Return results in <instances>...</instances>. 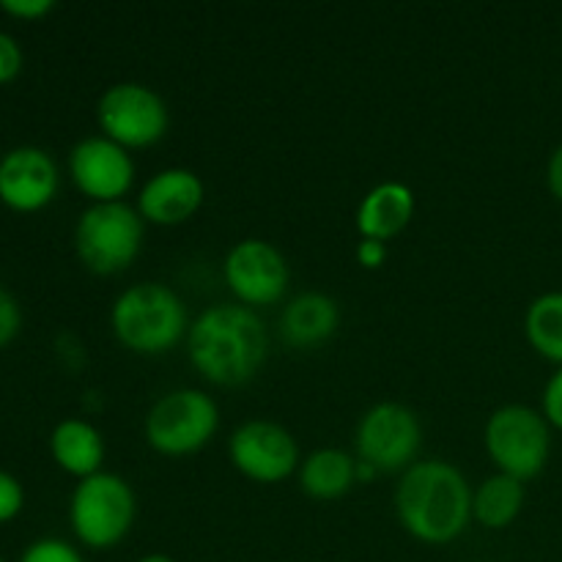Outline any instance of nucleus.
<instances>
[{
	"mask_svg": "<svg viewBox=\"0 0 562 562\" xmlns=\"http://www.w3.org/2000/svg\"><path fill=\"white\" fill-rule=\"evenodd\" d=\"M110 327L124 349L157 357L173 349L187 333V305L162 283H137L121 291L110 311Z\"/></svg>",
	"mask_w": 562,
	"mask_h": 562,
	"instance_id": "obj_3",
	"label": "nucleus"
},
{
	"mask_svg": "<svg viewBox=\"0 0 562 562\" xmlns=\"http://www.w3.org/2000/svg\"><path fill=\"white\" fill-rule=\"evenodd\" d=\"M547 184H549V192H552V195L562 203V143L558 148H554L552 157H549Z\"/></svg>",
	"mask_w": 562,
	"mask_h": 562,
	"instance_id": "obj_28",
	"label": "nucleus"
},
{
	"mask_svg": "<svg viewBox=\"0 0 562 562\" xmlns=\"http://www.w3.org/2000/svg\"><path fill=\"white\" fill-rule=\"evenodd\" d=\"M486 450L503 475L527 483L541 475L552 453V426L525 404L499 406L486 423Z\"/></svg>",
	"mask_w": 562,
	"mask_h": 562,
	"instance_id": "obj_7",
	"label": "nucleus"
},
{
	"mask_svg": "<svg viewBox=\"0 0 562 562\" xmlns=\"http://www.w3.org/2000/svg\"><path fill=\"white\" fill-rule=\"evenodd\" d=\"M525 499V483L497 472L472 492V519L481 521L486 530H505L519 519Z\"/></svg>",
	"mask_w": 562,
	"mask_h": 562,
	"instance_id": "obj_19",
	"label": "nucleus"
},
{
	"mask_svg": "<svg viewBox=\"0 0 562 562\" xmlns=\"http://www.w3.org/2000/svg\"><path fill=\"white\" fill-rule=\"evenodd\" d=\"M25 508V488L11 472L0 470V525L16 519Z\"/></svg>",
	"mask_w": 562,
	"mask_h": 562,
	"instance_id": "obj_22",
	"label": "nucleus"
},
{
	"mask_svg": "<svg viewBox=\"0 0 562 562\" xmlns=\"http://www.w3.org/2000/svg\"><path fill=\"white\" fill-rule=\"evenodd\" d=\"M58 184V165L44 148L16 146L0 157V203L11 212H42L55 201Z\"/></svg>",
	"mask_w": 562,
	"mask_h": 562,
	"instance_id": "obj_13",
	"label": "nucleus"
},
{
	"mask_svg": "<svg viewBox=\"0 0 562 562\" xmlns=\"http://www.w3.org/2000/svg\"><path fill=\"white\" fill-rule=\"evenodd\" d=\"M137 499L130 483L113 472H97L75 486L69 499V525L77 541L93 552H108L130 536Z\"/></svg>",
	"mask_w": 562,
	"mask_h": 562,
	"instance_id": "obj_4",
	"label": "nucleus"
},
{
	"mask_svg": "<svg viewBox=\"0 0 562 562\" xmlns=\"http://www.w3.org/2000/svg\"><path fill=\"white\" fill-rule=\"evenodd\" d=\"M0 562H5V560H3V558H0Z\"/></svg>",
	"mask_w": 562,
	"mask_h": 562,
	"instance_id": "obj_30",
	"label": "nucleus"
},
{
	"mask_svg": "<svg viewBox=\"0 0 562 562\" xmlns=\"http://www.w3.org/2000/svg\"><path fill=\"white\" fill-rule=\"evenodd\" d=\"M228 459L247 481L272 483L285 481L300 470V445L283 426L269 420H247L231 434Z\"/></svg>",
	"mask_w": 562,
	"mask_h": 562,
	"instance_id": "obj_10",
	"label": "nucleus"
},
{
	"mask_svg": "<svg viewBox=\"0 0 562 562\" xmlns=\"http://www.w3.org/2000/svg\"><path fill=\"white\" fill-rule=\"evenodd\" d=\"M541 415L547 417L549 426L562 431V368H558V373H554L547 382V387H543Z\"/></svg>",
	"mask_w": 562,
	"mask_h": 562,
	"instance_id": "obj_25",
	"label": "nucleus"
},
{
	"mask_svg": "<svg viewBox=\"0 0 562 562\" xmlns=\"http://www.w3.org/2000/svg\"><path fill=\"white\" fill-rule=\"evenodd\" d=\"M395 514L412 538L442 547L472 521V488L448 461H417L395 488Z\"/></svg>",
	"mask_w": 562,
	"mask_h": 562,
	"instance_id": "obj_2",
	"label": "nucleus"
},
{
	"mask_svg": "<svg viewBox=\"0 0 562 562\" xmlns=\"http://www.w3.org/2000/svg\"><path fill=\"white\" fill-rule=\"evenodd\" d=\"M20 562H86L71 543L60 538H38L22 552Z\"/></svg>",
	"mask_w": 562,
	"mask_h": 562,
	"instance_id": "obj_21",
	"label": "nucleus"
},
{
	"mask_svg": "<svg viewBox=\"0 0 562 562\" xmlns=\"http://www.w3.org/2000/svg\"><path fill=\"white\" fill-rule=\"evenodd\" d=\"M203 198L206 190L195 170L168 168L146 181L137 198V212L146 223L173 228L195 217L198 209L203 206Z\"/></svg>",
	"mask_w": 562,
	"mask_h": 562,
	"instance_id": "obj_14",
	"label": "nucleus"
},
{
	"mask_svg": "<svg viewBox=\"0 0 562 562\" xmlns=\"http://www.w3.org/2000/svg\"><path fill=\"white\" fill-rule=\"evenodd\" d=\"M338 324V302L327 294H318V291H307V294L294 296L283 307L280 333H283L285 344L294 346V349H313V346L333 338Z\"/></svg>",
	"mask_w": 562,
	"mask_h": 562,
	"instance_id": "obj_16",
	"label": "nucleus"
},
{
	"mask_svg": "<svg viewBox=\"0 0 562 562\" xmlns=\"http://www.w3.org/2000/svg\"><path fill=\"white\" fill-rule=\"evenodd\" d=\"M231 294L245 307H267L289 291V263L283 252L263 239H245L231 247L223 263Z\"/></svg>",
	"mask_w": 562,
	"mask_h": 562,
	"instance_id": "obj_11",
	"label": "nucleus"
},
{
	"mask_svg": "<svg viewBox=\"0 0 562 562\" xmlns=\"http://www.w3.org/2000/svg\"><path fill=\"white\" fill-rule=\"evenodd\" d=\"M190 362L206 382L236 387L256 376L269 355V335L252 307L212 305L187 333Z\"/></svg>",
	"mask_w": 562,
	"mask_h": 562,
	"instance_id": "obj_1",
	"label": "nucleus"
},
{
	"mask_svg": "<svg viewBox=\"0 0 562 562\" xmlns=\"http://www.w3.org/2000/svg\"><path fill=\"white\" fill-rule=\"evenodd\" d=\"M49 453L53 461L64 472H69L77 481L102 472L104 461V439L88 420H60L49 434Z\"/></svg>",
	"mask_w": 562,
	"mask_h": 562,
	"instance_id": "obj_17",
	"label": "nucleus"
},
{
	"mask_svg": "<svg viewBox=\"0 0 562 562\" xmlns=\"http://www.w3.org/2000/svg\"><path fill=\"white\" fill-rule=\"evenodd\" d=\"M300 488L313 499H340L357 481V459L340 448H322L305 456L300 464Z\"/></svg>",
	"mask_w": 562,
	"mask_h": 562,
	"instance_id": "obj_18",
	"label": "nucleus"
},
{
	"mask_svg": "<svg viewBox=\"0 0 562 562\" xmlns=\"http://www.w3.org/2000/svg\"><path fill=\"white\" fill-rule=\"evenodd\" d=\"M22 71V49L16 44L14 36H9L5 31H0V86L14 80Z\"/></svg>",
	"mask_w": 562,
	"mask_h": 562,
	"instance_id": "obj_26",
	"label": "nucleus"
},
{
	"mask_svg": "<svg viewBox=\"0 0 562 562\" xmlns=\"http://www.w3.org/2000/svg\"><path fill=\"white\" fill-rule=\"evenodd\" d=\"M137 562H176L170 554H146V558H140Z\"/></svg>",
	"mask_w": 562,
	"mask_h": 562,
	"instance_id": "obj_29",
	"label": "nucleus"
},
{
	"mask_svg": "<svg viewBox=\"0 0 562 562\" xmlns=\"http://www.w3.org/2000/svg\"><path fill=\"white\" fill-rule=\"evenodd\" d=\"M525 335L543 360L562 368V291H549L530 302L525 313Z\"/></svg>",
	"mask_w": 562,
	"mask_h": 562,
	"instance_id": "obj_20",
	"label": "nucleus"
},
{
	"mask_svg": "<svg viewBox=\"0 0 562 562\" xmlns=\"http://www.w3.org/2000/svg\"><path fill=\"white\" fill-rule=\"evenodd\" d=\"M415 217V192L401 181H384L362 198L357 209V231L362 239L384 241L401 234Z\"/></svg>",
	"mask_w": 562,
	"mask_h": 562,
	"instance_id": "obj_15",
	"label": "nucleus"
},
{
	"mask_svg": "<svg viewBox=\"0 0 562 562\" xmlns=\"http://www.w3.org/2000/svg\"><path fill=\"white\" fill-rule=\"evenodd\" d=\"M69 176L91 203H119L135 184V162L126 148L97 135L71 148Z\"/></svg>",
	"mask_w": 562,
	"mask_h": 562,
	"instance_id": "obj_12",
	"label": "nucleus"
},
{
	"mask_svg": "<svg viewBox=\"0 0 562 562\" xmlns=\"http://www.w3.org/2000/svg\"><path fill=\"white\" fill-rule=\"evenodd\" d=\"M423 442V428L415 412L404 404L371 406L357 426V461L376 472L409 470Z\"/></svg>",
	"mask_w": 562,
	"mask_h": 562,
	"instance_id": "obj_9",
	"label": "nucleus"
},
{
	"mask_svg": "<svg viewBox=\"0 0 562 562\" xmlns=\"http://www.w3.org/2000/svg\"><path fill=\"white\" fill-rule=\"evenodd\" d=\"M53 9H55L53 0H0V11L22 22L44 20Z\"/></svg>",
	"mask_w": 562,
	"mask_h": 562,
	"instance_id": "obj_24",
	"label": "nucleus"
},
{
	"mask_svg": "<svg viewBox=\"0 0 562 562\" xmlns=\"http://www.w3.org/2000/svg\"><path fill=\"white\" fill-rule=\"evenodd\" d=\"M22 329V311L20 302L9 294V289L0 285V349L11 344Z\"/></svg>",
	"mask_w": 562,
	"mask_h": 562,
	"instance_id": "obj_23",
	"label": "nucleus"
},
{
	"mask_svg": "<svg viewBox=\"0 0 562 562\" xmlns=\"http://www.w3.org/2000/svg\"><path fill=\"white\" fill-rule=\"evenodd\" d=\"M99 130L121 148H148L168 135L170 113L165 99L143 82H115L97 102Z\"/></svg>",
	"mask_w": 562,
	"mask_h": 562,
	"instance_id": "obj_8",
	"label": "nucleus"
},
{
	"mask_svg": "<svg viewBox=\"0 0 562 562\" xmlns=\"http://www.w3.org/2000/svg\"><path fill=\"white\" fill-rule=\"evenodd\" d=\"M220 428V409L212 395L201 390L181 387L165 393L148 409L143 434L148 448L159 456L181 459L206 448Z\"/></svg>",
	"mask_w": 562,
	"mask_h": 562,
	"instance_id": "obj_6",
	"label": "nucleus"
},
{
	"mask_svg": "<svg viewBox=\"0 0 562 562\" xmlns=\"http://www.w3.org/2000/svg\"><path fill=\"white\" fill-rule=\"evenodd\" d=\"M146 220L130 203H91L75 225V250L93 274H119L140 256Z\"/></svg>",
	"mask_w": 562,
	"mask_h": 562,
	"instance_id": "obj_5",
	"label": "nucleus"
},
{
	"mask_svg": "<svg viewBox=\"0 0 562 562\" xmlns=\"http://www.w3.org/2000/svg\"><path fill=\"white\" fill-rule=\"evenodd\" d=\"M384 261H387V245H384V241L362 239L360 245H357V263H360L362 269H379Z\"/></svg>",
	"mask_w": 562,
	"mask_h": 562,
	"instance_id": "obj_27",
	"label": "nucleus"
}]
</instances>
